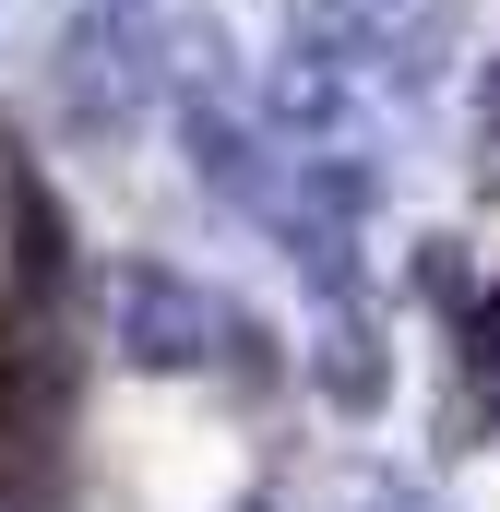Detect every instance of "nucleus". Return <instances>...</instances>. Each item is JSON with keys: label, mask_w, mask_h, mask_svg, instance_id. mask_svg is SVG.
I'll use <instances>...</instances> for the list:
<instances>
[{"label": "nucleus", "mask_w": 500, "mask_h": 512, "mask_svg": "<svg viewBox=\"0 0 500 512\" xmlns=\"http://www.w3.org/2000/svg\"><path fill=\"white\" fill-rule=\"evenodd\" d=\"M60 441V322H36V274H0V489L48 477Z\"/></svg>", "instance_id": "1"}]
</instances>
